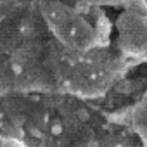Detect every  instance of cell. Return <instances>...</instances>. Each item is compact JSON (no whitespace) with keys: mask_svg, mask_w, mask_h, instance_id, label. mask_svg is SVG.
<instances>
[{"mask_svg":"<svg viewBox=\"0 0 147 147\" xmlns=\"http://www.w3.org/2000/svg\"><path fill=\"white\" fill-rule=\"evenodd\" d=\"M40 12L54 40L66 50L88 52L111 43L109 19L99 5L88 0H78L75 5L62 0H45Z\"/></svg>","mask_w":147,"mask_h":147,"instance_id":"1","label":"cell"},{"mask_svg":"<svg viewBox=\"0 0 147 147\" xmlns=\"http://www.w3.org/2000/svg\"><path fill=\"white\" fill-rule=\"evenodd\" d=\"M54 78L57 88L82 99H94L113 85L123 67L121 54L104 49L71 52L59 43L54 50Z\"/></svg>","mask_w":147,"mask_h":147,"instance_id":"2","label":"cell"},{"mask_svg":"<svg viewBox=\"0 0 147 147\" xmlns=\"http://www.w3.org/2000/svg\"><path fill=\"white\" fill-rule=\"evenodd\" d=\"M116 19V50L123 59L147 61V0H123Z\"/></svg>","mask_w":147,"mask_h":147,"instance_id":"3","label":"cell"},{"mask_svg":"<svg viewBox=\"0 0 147 147\" xmlns=\"http://www.w3.org/2000/svg\"><path fill=\"white\" fill-rule=\"evenodd\" d=\"M126 118H128L126 123L135 133L137 140L144 147H147V90L138 99V102L133 107H130V111L126 113Z\"/></svg>","mask_w":147,"mask_h":147,"instance_id":"4","label":"cell"}]
</instances>
